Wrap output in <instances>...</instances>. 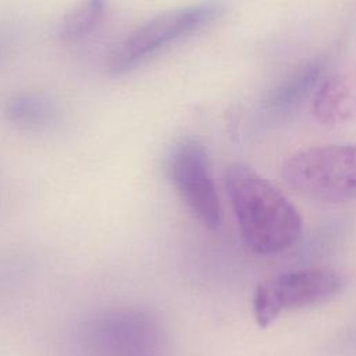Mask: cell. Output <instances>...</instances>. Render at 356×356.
I'll use <instances>...</instances> for the list:
<instances>
[{"mask_svg":"<svg viewBox=\"0 0 356 356\" xmlns=\"http://www.w3.org/2000/svg\"><path fill=\"white\" fill-rule=\"evenodd\" d=\"M241 236L246 246L263 256L282 253L302 236V217L292 202L267 178L243 163L224 172Z\"/></svg>","mask_w":356,"mask_h":356,"instance_id":"obj_1","label":"cell"},{"mask_svg":"<svg viewBox=\"0 0 356 356\" xmlns=\"http://www.w3.org/2000/svg\"><path fill=\"white\" fill-rule=\"evenodd\" d=\"M224 13L217 1L170 8L135 26L111 51L108 70L122 75L174 43L182 42L213 24Z\"/></svg>","mask_w":356,"mask_h":356,"instance_id":"obj_2","label":"cell"},{"mask_svg":"<svg viewBox=\"0 0 356 356\" xmlns=\"http://www.w3.org/2000/svg\"><path fill=\"white\" fill-rule=\"evenodd\" d=\"M78 341L88 356H157L164 330L159 317L145 307H110L81 324Z\"/></svg>","mask_w":356,"mask_h":356,"instance_id":"obj_3","label":"cell"},{"mask_svg":"<svg viewBox=\"0 0 356 356\" xmlns=\"http://www.w3.org/2000/svg\"><path fill=\"white\" fill-rule=\"evenodd\" d=\"M282 177L300 196L318 203L356 200V145L299 150L282 164Z\"/></svg>","mask_w":356,"mask_h":356,"instance_id":"obj_4","label":"cell"},{"mask_svg":"<svg viewBox=\"0 0 356 356\" xmlns=\"http://www.w3.org/2000/svg\"><path fill=\"white\" fill-rule=\"evenodd\" d=\"M345 286L341 273L331 268H302L281 273L257 285L253 314L260 327H268L282 312L320 305Z\"/></svg>","mask_w":356,"mask_h":356,"instance_id":"obj_5","label":"cell"},{"mask_svg":"<svg viewBox=\"0 0 356 356\" xmlns=\"http://www.w3.org/2000/svg\"><path fill=\"white\" fill-rule=\"evenodd\" d=\"M168 178L196 220L209 229L221 224V207L209 154L196 136H182L167 156Z\"/></svg>","mask_w":356,"mask_h":356,"instance_id":"obj_6","label":"cell"},{"mask_svg":"<svg viewBox=\"0 0 356 356\" xmlns=\"http://www.w3.org/2000/svg\"><path fill=\"white\" fill-rule=\"evenodd\" d=\"M3 113L6 120L15 128L29 132L50 129L60 118L57 102L38 90L14 93L4 103Z\"/></svg>","mask_w":356,"mask_h":356,"instance_id":"obj_7","label":"cell"},{"mask_svg":"<svg viewBox=\"0 0 356 356\" xmlns=\"http://www.w3.org/2000/svg\"><path fill=\"white\" fill-rule=\"evenodd\" d=\"M356 108L352 83L343 76L327 79L314 100V113L324 122L346 120Z\"/></svg>","mask_w":356,"mask_h":356,"instance_id":"obj_8","label":"cell"},{"mask_svg":"<svg viewBox=\"0 0 356 356\" xmlns=\"http://www.w3.org/2000/svg\"><path fill=\"white\" fill-rule=\"evenodd\" d=\"M107 4L103 1H85L68 11L57 25L56 33L60 40L74 43L90 35L102 22Z\"/></svg>","mask_w":356,"mask_h":356,"instance_id":"obj_9","label":"cell"},{"mask_svg":"<svg viewBox=\"0 0 356 356\" xmlns=\"http://www.w3.org/2000/svg\"><path fill=\"white\" fill-rule=\"evenodd\" d=\"M321 74L320 63H310L302 70L292 74L285 79L271 95L270 106L273 108L286 110L298 104L317 83V79Z\"/></svg>","mask_w":356,"mask_h":356,"instance_id":"obj_10","label":"cell"},{"mask_svg":"<svg viewBox=\"0 0 356 356\" xmlns=\"http://www.w3.org/2000/svg\"><path fill=\"white\" fill-rule=\"evenodd\" d=\"M0 46H1V43H0Z\"/></svg>","mask_w":356,"mask_h":356,"instance_id":"obj_11","label":"cell"}]
</instances>
